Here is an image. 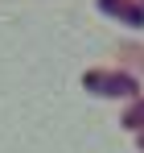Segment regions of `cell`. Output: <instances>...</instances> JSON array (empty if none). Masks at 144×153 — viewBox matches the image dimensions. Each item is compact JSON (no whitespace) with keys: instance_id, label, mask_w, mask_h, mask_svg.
Segmentation results:
<instances>
[{"instance_id":"6da1fadb","label":"cell","mask_w":144,"mask_h":153,"mask_svg":"<svg viewBox=\"0 0 144 153\" xmlns=\"http://www.w3.org/2000/svg\"><path fill=\"white\" fill-rule=\"evenodd\" d=\"M87 87L99 91V95H132V91H136L132 79H123V75H103V71H91V75H87Z\"/></svg>"}]
</instances>
